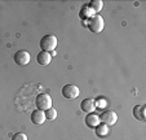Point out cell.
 <instances>
[{
  "label": "cell",
  "instance_id": "cell-1",
  "mask_svg": "<svg viewBox=\"0 0 146 140\" xmlns=\"http://www.w3.org/2000/svg\"><path fill=\"white\" fill-rule=\"evenodd\" d=\"M87 26H88V29L92 31V33L98 34L104 30V27H105V21H104L102 16L94 14V16H92L91 18L87 21Z\"/></svg>",
  "mask_w": 146,
  "mask_h": 140
},
{
  "label": "cell",
  "instance_id": "cell-2",
  "mask_svg": "<svg viewBox=\"0 0 146 140\" xmlns=\"http://www.w3.org/2000/svg\"><path fill=\"white\" fill-rule=\"evenodd\" d=\"M57 47V36L53 35V34H48L44 35L40 39V48L41 51H45V52H52L56 50Z\"/></svg>",
  "mask_w": 146,
  "mask_h": 140
},
{
  "label": "cell",
  "instance_id": "cell-3",
  "mask_svg": "<svg viewBox=\"0 0 146 140\" xmlns=\"http://www.w3.org/2000/svg\"><path fill=\"white\" fill-rule=\"evenodd\" d=\"M35 105L39 110H48L52 108V99L48 93H39L35 99Z\"/></svg>",
  "mask_w": 146,
  "mask_h": 140
},
{
  "label": "cell",
  "instance_id": "cell-4",
  "mask_svg": "<svg viewBox=\"0 0 146 140\" xmlns=\"http://www.w3.org/2000/svg\"><path fill=\"white\" fill-rule=\"evenodd\" d=\"M98 118H100L101 123H105V125H108V126H113V125H115L116 121H118V115H116V113L113 112V110H105V112H102L101 114L98 115Z\"/></svg>",
  "mask_w": 146,
  "mask_h": 140
},
{
  "label": "cell",
  "instance_id": "cell-5",
  "mask_svg": "<svg viewBox=\"0 0 146 140\" xmlns=\"http://www.w3.org/2000/svg\"><path fill=\"white\" fill-rule=\"evenodd\" d=\"M80 95V91L78 86L75 84H66L62 88V96L67 100H75Z\"/></svg>",
  "mask_w": 146,
  "mask_h": 140
},
{
  "label": "cell",
  "instance_id": "cell-6",
  "mask_svg": "<svg viewBox=\"0 0 146 140\" xmlns=\"http://www.w3.org/2000/svg\"><path fill=\"white\" fill-rule=\"evenodd\" d=\"M13 60H14V62H16L17 65L25 66V65H27V64L30 62L31 56H30V53H29L27 51L21 50V51H17V52L14 53Z\"/></svg>",
  "mask_w": 146,
  "mask_h": 140
},
{
  "label": "cell",
  "instance_id": "cell-7",
  "mask_svg": "<svg viewBox=\"0 0 146 140\" xmlns=\"http://www.w3.org/2000/svg\"><path fill=\"white\" fill-rule=\"evenodd\" d=\"M96 100L93 99H84L82 102H80V109L86 113H93L96 110Z\"/></svg>",
  "mask_w": 146,
  "mask_h": 140
},
{
  "label": "cell",
  "instance_id": "cell-8",
  "mask_svg": "<svg viewBox=\"0 0 146 140\" xmlns=\"http://www.w3.org/2000/svg\"><path fill=\"white\" fill-rule=\"evenodd\" d=\"M31 121H33V123L38 125V126H40V125H43L45 121H47V118H45V113L43 112V110H34L33 114H31Z\"/></svg>",
  "mask_w": 146,
  "mask_h": 140
},
{
  "label": "cell",
  "instance_id": "cell-9",
  "mask_svg": "<svg viewBox=\"0 0 146 140\" xmlns=\"http://www.w3.org/2000/svg\"><path fill=\"white\" fill-rule=\"evenodd\" d=\"M36 61H38L39 65L47 66V65H49L50 61H52V56H50L49 52H45V51H40V52L38 53V56H36Z\"/></svg>",
  "mask_w": 146,
  "mask_h": 140
},
{
  "label": "cell",
  "instance_id": "cell-10",
  "mask_svg": "<svg viewBox=\"0 0 146 140\" xmlns=\"http://www.w3.org/2000/svg\"><path fill=\"white\" fill-rule=\"evenodd\" d=\"M86 123L89 129H96L101 122H100L98 115H96L94 113H89V114L86 117Z\"/></svg>",
  "mask_w": 146,
  "mask_h": 140
},
{
  "label": "cell",
  "instance_id": "cell-11",
  "mask_svg": "<svg viewBox=\"0 0 146 140\" xmlns=\"http://www.w3.org/2000/svg\"><path fill=\"white\" fill-rule=\"evenodd\" d=\"M146 113V107L145 105H136L133 108V115L136 117V119H140V121H146L145 117Z\"/></svg>",
  "mask_w": 146,
  "mask_h": 140
},
{
  "label": "cell",
  "instance_id": "cell-12",
  "mask_svg": "<svg viewBox=\"0 0 146 140\" xmlns=\"http://www.w3.org/2000/svg\"><path fill=\"white\" fill-rule=\"evenodd\" d=\"M79 16H80V18H82V19L88 21L92 16H94V13H93V11H92L88 5H83L82 9H80V12H79Z\"/></svg>",
  "mask_w": 146,
  "mask_h": 140
},
{
  "label": "cell",
  "instance_id": "cell-13",
  "mask_svg": "<svg viewBox=\"0 0 146 140\" xmlns=\"http://www.w3.org/2000/svg\"><path fill=\"white\" fill-rule=\"evenodd\" d=\"M94 131H96V135L98 137H105L106 135L109 134V126L105 123H100L98 126L94 129Z\"/></svg>",
  "mask_w": 146,
  "mask_h": 140
},
{
  "label": "cell",
  "instance_id": "cell-14",
  "mask_svg": "<svg viewBox=\"0 0 146 140\" xmlns=\"http://www.w3.org/2000/svg\"><path fill=\"white\" fill-rule=\"evenodd\" d=\"M88 7L93 11V13L96 14L104 8V1H102V0H92L91 3L88 4Z\"/></svg>",
  "mask_w": 146,
  "mask_h": 140
},
{
  "label": "cell",
  "instance_id": "cell-15",
  "mask_svg": "<svg viewBox=\"0 0 146 140\" xmlns=\"http://www.w3.org/2000/svg\"><path fill=\"white\" fill-rule=\"evenodd\" d=\"M45 118L47 119H49V121H54L56 118H57V110L54 109V108H50V109H48V110H45Z\"/></svg>",
  "mask_w": 146,
  "mask_h": 140
},
{
  "label": "cell",
  "instance_id": "cell-16",
  "mask_svg": "<svg viewBox=\"0 0 146 140\" xmlns=\"http://www.w3.org/2000/svg\"><path fill=\"white\" fill-rule=\"evenodd\" d=\"M12 140H27V136L23 132H17V134H14L12 136Z\"/></svg>",
  "mask_w": 146,
  "mask_h": 140
},
{
  "label": "cell",
  "instance_id": "cell-17",
  "mask_svg": "<svg viewBox=\"0 0 146 140\" xmlns=\"http://www.w3.org/2000/svg\"><path fill=\"white\" fill-rule=\"evenodd\" d=\"M96 107H100V108L106 107V101H105V100H100V101H96Z\"/></svg>",
  "mask_w": 146,
  "mask_h": 140
}]
</instances>
